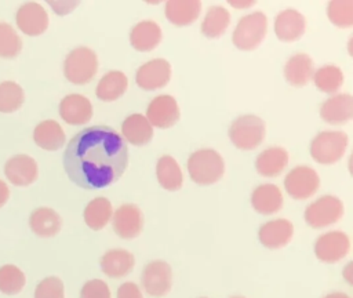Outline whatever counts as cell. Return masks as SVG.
Here are the masks:
<instances>
[{
  "mask_svg": "<svg viewBox=\"0 0 353 298\" xmlns=\"http://www.w3.org/2000/svg\"><path fill=\"white\" fill-rule=\"evenodd\" d=\"M128 166L125 141L109 126L80 130L68 142L63 168L68 178L83 189H101L120 179Z\"/></svg>",
  "mask_w": 353,
  "mask_h": 298,
  "instance_id": "cell-1",
  "label": "cell"
},
{
  "mask_svg": "<svg viewBox=\"0 0 353 298\" xmlns=\"http://www.w3.org/2000/svg\"><path fill=\"white\" fill-rule=\"evenodd\" d=\"M186 168L194 183L207 186L218 182L223 177L225 163L216 150L204 148L189 156Z\"/></svg>",
  "mask_w": 353,
  "mask_h": 298,
  "instance_id": "cell-2",
  "label": "cell"
},
{
  "mask_svg": "<svg viewBox=\"0 0 353 298\" xmlns=\"http://www.w3.org/2000/svg\"><path fill=\"white\" fill-rule=\"evenodd\" d=\"M98 72V58L88 47L73 48L63 61V74L72 84L83 86L90 83Z\"/></svg>",
  "mask_w": 353,
  "mask_h": 298,
  "instance_id": "cell-3",
  "label": "cell"
},
{
  "mask_svg": "<svg viewBox=\"0 0 353 298\" xmlns=\"http://www.w3.org/2000/svg\"><path fill=\"white\" fill-rule=\"evenodd\" d=\"M228 134L237 149L252 150L263 142L266 127L261 117L255 115H243L233 120Z\"/></svg>",
  "mask_w": 353,
  "mask_h": 298,
  "instance_id": "cell-4",
  "label": "cell"
},
{
  "mask_svg": "<svg viewBox=\"0 0 353 298\" xmlns=\"http://www.w3.org/2000/svg\"><path fill=\"white\" fill-rule=\"evenodd\" d=\"M268 32L266 15L261 11H255L241 17L234 28L232 40L233 44L243 51L255 50Z\"/></svg>",
  "mask_w": 353,
  "mask_h": 298,
  "instance_id": "cell-5",
  "label": "cell"
},
{
  "mask_svg": "<svg viewBox=\"0 0 353 298\" xmlns=\"http://www.w3.org/2000/svg\"><path fill=\"white\" fill-rule=\"evenodd\" d=\"M347 141L343 131H321L312 139L310 156L320 164H334L342 159Z\"/></svg>",
  "mask_w": 353,
  "mask_h": 298,
  "instance_id": "cell-6",
  "label": "cell"
},
{
  "mask_svg": "<svg viewBox=\"0 0 353 298\" xmlns=\"http://www.w3.org/2000/svg\"><path fill=\"white\" fill-rule=\"evenodd\" d=\"M343 215L342 201L331 195H324L310 203L305 210V222L313 228L320 229L338 222Z\"/></svg>",
  "mask_w": 353,
  "mask_h": 298,
  "instance_id": "cell-7",
  "label": "cell"
},
{
  "mask_svg": "<svg viewBox=\"0 0 353 298\" xmlns=\"http://www.w3.org/2000/svg\"><path fill=\"white\" fill-rule=\"evenodd\" d=\"M141 284L150 297H165L172 286V269L170 264L163 259L148 262L141 273Z\"/></svg>",
  "mask_w": 353,
  "mask_h": 298,
  "instance_id": "cell-8",
  "label": "cell"
},
{
  "mask_svg": "<svg viewBox=\"0 0 353 298\" xmlns=\"http://www.w3.org/2000/svg\"><path fill=\"white\" fill-rule=\"evenodd\" d=\"M320 186L317 172L309 166L294 167L284 178L285 192L296 200H306L312 197Z\"/></svg>",
  "mask_w": 353,
  "mask_h": 298,
  "instance_id": "cell-9",
  "label": "cell"
},
{
  "mask_svg": "<svg viewBox=\"0 0 353 298\" xmlns=\"http://www.w3.org/2000/svg\"><path fill=\"white\" fill-rule=\"evenodd\" d=\"M350 250L349 236L342 230H331L320 235L314 241V255L325 264L339 262Z\"/></svg>",
  "mask_w": 353,
  "mask_h": 298,
  "instance_id": "cell-10",
  "label": "cell"
},
{
  "mask_svg": "<svg viewBox=\"0 0 353 298\" xmlns=\"http://www.w3.org/2000/svg\"><path fill=\"white\" fill-rule=\"evenodd\" d=\"M171 79V65L164 58H154L141 65L135 73V83L146 91L163 88Z\"/></svg>",
  "mask_w": 353,
  "mask_h": 298,
  "instance_id": "cell-11",
  "label": "cell"
},
{
  "mask_svg": "<svg viewBox=\"0 0 353 298\" xmlns=\"http://www.w3.org/2000/svg\"><path fill=\"white\" fill-rule=\"evenodd\" d=\"M179 106L174 97L161 94L154 97L146 108V119L152 127L170 128L179 120Z\"/></svg>",
  "mask_w": 353,
  "mask_h": 298,
  "instance_id": "cell-12",
  "label": "cell"
},
{
  "mask_svg": "<svg viewBox=\"0 0 353 298\" xmlns=\"http://www.w3.org/2000/svg\"><path fill=\"white\" fill-rule=\"evenodd\" d=\"M112 225L114 233L121 239H134L143 229V214L137 204H121L113 214Z\"/></svg>",
  "mask_w": 353,
  "mask_h": 298,
  "instance_id": "cell-13",
  "label": "cell"
},
{
  "mask_svg": "<svg viewBox=\"0 0 353 298\" xmlns=\"http://www.w3.org/2000/svg\"><path fill=\"white\" fill-rule=\"evenodd\" d=\"M17 26L28 36H39L48 28V14L36 1L23 3L15 14Z\"/></svg>",
  "mask_w": 353,
  "mask_h": 298,
  "instance_id": "cell-14",
  "label": "cell"
},
{
  "mask_svg": "<svg viewBox=\"0 0 353 298\" xmlns=\"http://www.w3.org/2000/svg\"><path fill=\"white\" fill-rule=\"evenodd\" d=\"M7 179L17 186H28L37 179L39 167L33 157L28 155H15L4 164Z\"/></svg>",
  "mask_w": 353,
  "mask_h": 298,
  "instance_id": "cell-15",
  "label": "cell"
},
{
  "mask_svg": "<svg viewBox=\"0 0 353 298\" xmlns=\"http://www.w3.org/2000/svg\"><path fill=\"white\" fill-rule=\"evenodd\" d=\"M294 235V225L285 218H277L265 222L258 230V239L262 246L270 250L287 246Z\"/></svg>",
  "mask_w": 353,
  "mask_h": 298,
  "instance_id": "cell-16",
  "label": "cell"
},
{
  "mask_svg": "<svg viewBox=\"0 0 353 298\" xmlns=\"http://www.w3.org/2000/svg\"><path fill=\"white\" fill-rule=\"evenodd\" d=\"M59 116L70 126L85 124L92 117V103L81 94H69L59 102Z\"/></svg>",
  "mask_w": 353,
  "mask_h": 298,
  "instance_id": "cell-17",
  "label": "cell"
},
{
  "mask_svg": "<svg viewBox=\"0 0 353 298\" xmlns=\"http://www.w3.org/2000/svg\"><path fill=\"white\" fill-rule=\"evenodd\" d=\"M321 119L334 126L346 124L353 117V97L350 94H335L320 106Z\"/></svg>",
  "mask_w": 353,
  "mask_h": 298,
  "instance_id": "cell-18",
  "label": "cell"
},
{
  "mask_svg": "<svg viewBox=\"0 0 353 298\" xmlns=\"http://www.w3.org/2000/svg\"><path fill=\"white\" fill-rule=\"evenodd\" d=\"M306 28L305 17L294 10L287 8L280 11L274 19V33L279 40L285 43L296 41L302 37Z\"/></svg>",
  "mask_w": 353,
  "mask_h": 298,
  "instance_id": "cell-19",
  "label": "cell"
},
{
  "mask_svg": "<svg viewBox=\"0 0 353 298\" xmlns=\"http://www.w3.org/2000/svg\"><path fill=\"white\" fill-rule=\"evenodd\" d=\"M102 272L112 279H120L127 276L135 265V257L132 252L124 248L108 250L99 261Z\"/></svg>",
  "mask_w": 353,
  "mask_h": 298,
  "instance_id": "cell-20",
  "label": "cell"
},
{
  "mask_svg": "<svg viewBox=\"0 0 353 298\" xmlns=\"http://www.w3.org/2000/svg\"><path fill=\"white\" fill-rule=\"evenodd\" d=\"M314 73L313 59L305 52L291 55L284 65V77L292 87L306 86Z\"/></svg>",
  "mask_w": 353,
  "mask_h": 298,
  "instance_id": "cell-21",
  "label": "cell"
},
{
  "mask_svg": "<svg viewBox=\"0 0 353 298\" xmlns=\"http://www.w3.org/2000/svg\"><path fill=\"white\" fill-rule=\"evenodd\" d=\"M121 135L128 143L143 146L152 141L153 127L143 115L132 113L124 119L121 124Z\"/></svg>",
  "mask_w": 353,
  "mask_h": 298,
  "instance_id": "cell-22",
  "label": "cell"
},
{
  "mask_svg": "<svg viewBox=\"0 0 353 298\" xmlns=\"http://www.w3.org/2000/svg\"><path fill=\"white\" fill-rule=\"evenodd\" d=\"M252 208L263 215H272L283 207V195L279 186L273 183H262L251 193Z\"/></svg>",
  "mask_w": 353,
  "mask_h": 298,
  "instance_id": "cell-23",
  "label": "cell"
},
{
  "mask_svg": "<svg viewBox=\"0 0 353 298\" xmlns=\"http://www.w3.org/2000/svg\"><path fill=\"white\" fill-rule=\"evenodd\" d=\"M288 164V152L281 146H270L262 150L255 160V170L262 177H277Z\"/></svg>",
  "mask_w": 353,
  "mask_h": 298,
  "instance_id": "cell-24",
  "label": "cell"
},
{
  "mask_svg": "<svg viewBox=\"0 0 353 298\" xmlns=\"http://www.w3.org/2000/svg\"><path fill=\"white\" fill-rule=\"evenodd\" d=\"M160 41L161 29L154 21H141L130 30V43L137 51H152L159 46Z\"/></svg>",
  "mask_w": 353,
  "mask_h": 298,
  "instance_id": "cell-25",
  "label": "cell"
},
{
  "mask_svg": "<svg viewBox=\"0 0 353 298\" xmlns=\"http://www.w3.org/2000/svg\"><path fill=\"white\" fill-rule=\"evenodd\" d=\"M29 226L39 237H52L59 233L62 219L59 214L50 207L34 208L29 217Z\"/></svg>",
  "mask_w": 353,
  "mask_h": 298,
  "instance_id": "cell-26",
  "label": "cell"
},
{
  "mask_svg": "<svg viewBox=\"0 0 353 298\" xmlns=\"http://www.w3.org/2000/svg\"><path fill=\"white\" fill-rule=\"evenodd\" d=\"M200 10L201 3L199 0H168L164 14L172 25L188 26L199 18Z\"/></svg>",
  "mask_w": 353,
  "mask_h": 298,
  "instance_id": "cell-27",
  "label": "cell"
},
{
  "mask_svg": "<svg viewBox=\"0 0 353 298\" xmlns=\"http://www.w3.org/2000/svg\"><path fill=\"white\" fill-rule=\"evenodd\" d=\"M33 141L44 150H58L65 145L66 135L55 120H43L33 130Z\"/></svg>",
  "mask_w": 353,
  "mask_h": 298,
  "instance_id": "cell-28",
  "label": "cell"
},
{
  "mask_svg": "<svg viewBox=\"0 0 353 298\" xmlns=\"http://www.w3.org/2000/svg\"><path fill=\"white\" fill-rule=\"evenodd\" d=\"M127 76L120 70H110L102 76L95 88V95L103 102L119 99L127 90Z\"/></svg>",
  "mask_w": 353,
  "mask_h": 298,
  "instance_id": "cell-29",
  "label": "cell"
},
{
  "mask_svg": "<svg viewBox=\"0 0 353 298\" xmlns=\"http://www.w3.org/2000/svg\"><path fill=\"white\" fill-rule=\"evenodd\" d=\"M156 177L160 186L171 192L179 190L183 182L181 167L176 160L170 155H164L157 160Z\"/></svg>",
  "mask_w": 353,
  "mask_h": 298,
  "instance_id": "cell-30",
  "label": "cell"
},
{
  "mask_svg": "<svg viewBox=\"0 0 353 298\" xmlns=\"http://www.w3.org/2000/svg\"><path fill=\"white\" fill-rule=\"evenodd\" d=\"M113 208L106 197L92 199L84 208L83 217L85 225L92 230L103 229L112 219Z\"/></svg>",
  "mask_w": 353,
  "mask_h": 298,
  "instance_id": "cell-31",
  "label": "cell"
},
{
  "mask_svg": "<svg viewBox=\"0 0 353 298\" xmlns=\"http://www.w3.org/2000/svg\"><path fill=\"white\" fill-rule=\"evenodd\" d=\"M229 23V11L221 6H214L205 12V17L201 22V33L208 39L219 37L226 32Z\"/></svg>",
  "mask_w": 353,
  "mask_h": 298,
  "instance_id": "cell-32",
  "label": "cell"
},
{
  "mask_svg": "<svg viewBox=\"0 0 353 298\" xmlns=\"http://www.w3.org/2000/svg\"><path fill=\"white\" fill-rule=\"evenodd\" d=\"M312 79L319 91L334 94L343 84V72L336 65H324L313 73Z\"/></svg>",
  "mask_w": 353,
  "mask_h": 298,
  "instance_id": "cell-33",
  "label": "cell"
},
{
  "mask_svg": "<svg viewBox=\"0 0 353 298\" xmlns=\"http://www.w3.org/2000/svg\"><path fill=\"white\" fill-rule=\"evenodd\" d=\"M25 101V92L22 87L12 81H1L0 83V112L1 113H12L18 110Z\"/></svg>",
  "mask_w": 353,
  "mask_h": 298,
  "instance_id": "cell-34",
  "label": "cell"
},
{
  "mask_svg": "<svg viewBox=\"0 0 353 298\" xmlns=\"http://www.w3.org/2000/svg\"><path fill=\"white\" fill-rule=\"evenodd\" d=\"M26 283L25 273L15 265L0 266V291L6 295H15L22 291Z\"/></svg>",
  "mask_w": 353,
  "mask_h": 298,
  "instance_id": "cell-35",
  "label": "cell"
},
{
  "mask_svg": "<svg viewBox=\"0 0 353 298\" xmlns=\"http://www.w3.org/2000/svg\"><path fill=\"white\" fill-rule=\"evenodd\" d=\"M21 50L22 40L15 29L7 22H0V57L11 59L15 58Z\"/></svg>",
  "mask_w": 353,
  "mask_h": 298,
  "instance_id": "cell-36",
  "label": "cell"
},
{
  "mask_svg": "<svg viewBox=\"0 0 353 298\" xmlns=\"http://www.w3.org/2000/svg\"><path fill=\"white\" fill-rule=\"evenodd\" d=\"M330 21L338 28H350L353 25V1L332 0L327 6Z\"/></svg>",
  "mask_w": 353,
  "mask_h": 298,
  "instance_id": "cell-37",
  "label": "cell"
},
{
  "mask_svg": "<svg viewBox=\"0 0 353 298\" xmlns=\"http://www.w3.org/2000/svg\"><path fill=\"white\" fill-rule=\"evenodd\" d=\"M34 298H65L63 281L57 276L44 277L36 286Z\"/></svg>",
  "mask_w": 353,
  "mask_h": 298,
  "instance_id": "cell-38",
  "label": "cell"
},
{
  "mask_svg": "<svg viewBox=\"0 0 353 298\" xmlns=\"http://www.w3.org/2000/svg\"><path fill=\"white\" fill-rule=\"evenodd\" d=\"M109 286L101 279H91L80 290V298H110Z\"/></svg>",
  "mask_w": 353,
  "mask_h": 298,
  "instance_id": "cell-39",
  "label": "cell"
},
{
  "mask_svg": "<svg viewBox=\"0 0 353 298\" xmlns=\"http://www.w3.org/2000/svg\"><path fill=\"white\" fill-rule=\"evenodd\" d=\"M117 298H143L141 288L132 283V281H125L117 288Z\"/></svg>",
  "mask_w": 353,
  "mask_h": 298,
  "instance_id": "cell-40",
  "label": "cell"
},
{
  "mask_svg": "<svg viewBox=\"0 0 353 298\" xmlns=\"http://www.w3.org/2000/svg\"><path fill=\"white\" fill-rule=\"evenodd\" d=\"M48 4L54 8V12L63 15L66 12H70L79 3L77 1H48Z\"/></svg>",
  "mask_w": 353,
  "mask_h": 298,
  "instance_id": "cell-41",
  "label": "cell"
},
{
  "mask_svg": "<svg viewBox=\"0 0 353 298\" xmlns=\"http://www.w3.org/2000/svg\"><path fill=\"white\" fill-rule=\"evenodd\" d=\"M8 197H10V189L7 183L3 179H0V207H3L7 203Z\"/></svg>",
  "mask_w": 353,
  "mask_h": 298,
  "instance_id": "cell-42",
  "label": "cell"
},
{
  "mask_svg": "<svg viewBox=\"0 0 353 298\" xmlns=\"http://www.w3.org/2000/svg\"><path fill=\"white\" fill-rule=\"evenodd\" d=\"M323 298H350L347 294L345 292H341V291H334V292H330L327 295H324Z\"/></svg>",
  "mask_w": 353,
  "mask_h": 298,
  "instance_id": "cell-43",
  "label": "cell"
},
{
  "mask_svg": "<svg viewBox=\"0 0 353 298\" xmlns=\"http://www.w3.org/2000/svg\"><path fill=\"white\" fill-rule=\"evenodd\" d=\"M232 6L234 7H245V6H251V4H255V1H247V3H237V1H229Z\"/></svg>",
  "mask_w": 353,
  "mask_h": 298,
  "instance_id": "cell-44",
  "label": "cell"
},
{
  "mask_svg": "<svg viewBox=\"0 0 353 298\" xmlns=\"http://www.w3.org/2000/svg\"><path fill=\"white\" fill-rule=\"evenodd\" d=\"M230 298H245V297H241V295H234V297H230Z\"/></svg>",
  "mask_w": 353,
  "mask_h": 298,
  "instance_id": "cell-45",
  "label": "cell"
},
{
  "mask_svg": "<svg viewBox=\"0 0 353 298\" xmlns=\"http://www.w3.org/2000/svg\"><path fill=\"white\" fill-rule=\"evenodd\" d=\"M201 298H207V297H201Z\"/></svg>",
  "mask_w": 353,
  "mask_h": 298,
  "instance_id": "cell-46",
  "label": "cell"
}]
</instances>
